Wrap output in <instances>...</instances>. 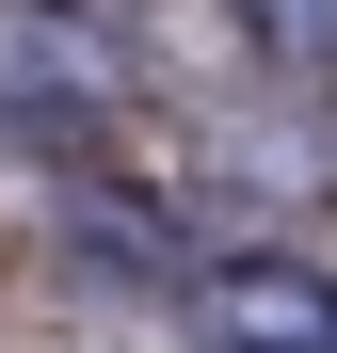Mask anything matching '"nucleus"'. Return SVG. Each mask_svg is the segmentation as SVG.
<instances>
[{"label":"nucleus","instance_id":"2","mask_svg":"<svg viewBox=\"0 0 337 353\" xmlns=\"http://www.w3.org/2000/svg\"><path fill=\"white\" fill-rule=\"evenodd\" d=\"M0 97H48V112H96L112 97V48L65 17H0Z\"/></svg>","mask_w":337,"mask_h":353},{"label":"nucleus","instance_id":"1","mask_svg":"<svg viewBox=\"0 0 337 353\" xmlns=\"http://www.w3.org/2000/svg\"><path fill=\"white\" fill-rule=\"evenodd\" d=\"M209 337H225V353H337V273H305V257H225V273H209Z\"/></svg>","mask_w":337,"mask_h":353},{"label":"nucleus","instance_id":"3","mask_svg":"<svg viewBox=\"0 0 337 353\" xmlns=\"http://www.w3.org/2000/svg\"><path fill=\"white\" fill-rule=\"evenodd\" d=\"M273 65H337V0H241Z\"/></svg>","mask_w":337,"mask_h":353}]
</instances>
